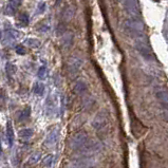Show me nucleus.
<instances>
[{
	"label": "nucleus",
	"instance_id": "obj_1",
	"mask_svg": "<svg viewBox=\"0 0 168 168\" xmlns=\"http://www.w3.org/2000/svg\"><path fill=\"white\" fill-rule=\"evenodd\" d=\"M124 31L127 35H129L131 38L141 39L145 36V25L140 18H131L127 19L124 22Z\"/></svg>",
	"mask_w": 168,
	"mask_h": 168
},
{
	"label": "nucleus",
	"instance_id": "obj_2",
	"mask_svg": "<svg viewBox=\"0 0 168 168\" xmlns=\"http://www.w3.org/2000/svg\"><path fill=\"white\" fill-rule=\"evenodd\" d=\"M83 64V59L79 56L73 55L68 59L67 62V71H68V75L71 78H74L77 75V73L79 72Z\"/></svg>",
	"mask_w": 168,
	"mask_h": 168
},
{
	"label": "nucleus",
	"instance_id": "obj_3",
	"mask_svg": "<svg viewBox=\"0 0 168 168\" xmlns=\"http://www.w3.org/2000/svg\"><path fill=\"white\" fill-rule=\"evenodd\" d=\"M102 149V144L98 141H86V143L79 148V153L85 156H89L91 154H94Z\"/></svg>",
	"mask_w": 168,
	"mask_h": 168
},
{
	"label": "nucleus",
	"instance_id": "obj_4",
	"mask_svg": "<svg viewBox=\"0 0 168 168\" xmlns=\"http://www.w3.org/2000/svg\"><path fill=\"white\" fill-rule=\"evenodd\" d=\"M122 3L128 15H130L132 18H140L141 10L137 0H122Z\"/></svg>",
	"mask_w": 168,
	"mask_h": 168
},
{
	"label": "nucleus",
	"instance_id": "obj_5",
	"mask_svg": "<svg viewBox=\"0 0 168 168\" xmlns=\"http://www.w3.org/2000/svg\"><path fill=\"white\" fill-rule=\"evenodd\" d=\"M134 48L137 49V51L140 53L144 58L148 60H151L153 58V53L151 51V48L148 46L147 42L144 41V38L141 39H137L134 44Z\"/></svg>",
	"mask_w": 168,
	"mask_h": 168
},
{
	"label": "nucleus",
	"instance_id": "obj_6",
	"mask_svg": "<svg viewBox=\"0 0 168 168\" xmlns=\"http://www.w3.org/2000/svg\"><path fill=\"white\" fill-rule=\"evenodd\" d=\"M87 140H88L87 133L85 131H79V132H76L75 134L72 135V137L69 141V146H70L71 149L78 150L86 143Z\"/></svg>",
	"mask_w": 168,
	"mask_h": 168
},
{
	"label": "nucleus",
	"instance_id": "obj_7",
	"mask_svg": "<svg viewBox=\"0 0 168 168\" xmlns=\"http://www.w3.org/2000/svg\"><path fill=\"white\" fill-rule=\"evenodd\" d=\"M94 165V161L89 156H85L81 159H76L69 164L68 168H90Z\"/></svg>",
	"mask_w": 168,
	"mask_h": 168
},
{
	"label": "nucleus",
	"instance_id": "obj_8",
	"mask_svg": "<svg viewBox=\"0 0 168 168\" xmlns=\"http://www.w3.org/2000/svg\"><path fill=\"white\" fill-rule=\"evenodd\" d=\"M107 122H108V116H107V114L105 112L102 111L96 114V116L93 118V120H92V127L94 129H96V130H100V129H102L107 124Z\"/></svg>",
	"mask_w": 168,
	"mask_h": 168
},
{
	"label": "nucleus",
	"instance_id": "obj_9",
	"mask_svg": "<svg viewBox=\"0 0 168 168\" xmlns=\"http://www.w3.org/2000/svg\"><path fill=\"white\" fill-rule=\"evenodd\" d=\"M75 12H76V8L74 5H67L66 8L62 10L61 13V20L64 23L70 22L75 16Z\"/></svg>",
	"mask_w": 168,
	"mask_h": 168
},
{
	"label": "nucleus",
	"instance_id": "obj_10",
	"mask_svg": "<svg viewBox=\"0 0 168 168\" xmlns=\"http://www.w3.org/2000/svg\"><path fill=\"white\" fill-rule=\"evenodd\" d=\"M61 46L66 50H70L74 44V34L71 31H66L61 35Z\"/></svg>",
	"mask_w": 168,
	"mask_h": 168
},
{
	"label": "nucleus",
	"instance_id": "obj_11",
	"mask_svg": "<svg viewBox=\"0 0 168 168\" xmlns=\"http://www.w3.org/2000/svg\"><path fill=\"white\" fill-rule=\"evenodd\" d=\"M21 0H10L5 8V14L8 16H13V15L16 14L17 8L20 6Z\"/></svg>",
	"mask_w": 168,
	"mask_h": 168
},
{
	"label": "nucleus",
	"instance_id": "obj_12",
	"mask_svg": "<svg viewBox=\"0 0 168 168\" xmlns=\"http://www.w3.org/2000/svg\"><path fill=\"white\" fill-rule=\"evenodd\" d=\"M73 91L77 95H83L85 94V92L87 91V84L84 81H77L75 83L74 87H73Z\"/></svg>",
	"mask_w": 168,
	"mask_h": 168
},
{
	"label": "nucleus",
	"instance_id": "obj_13",
	"mask_svg": "<svg viewBox=\"0 0 168 168\" xmlns=\"http://www.w3.org/2000/svg\"><path fill=\"white\" fill-rule=\"evenodd\" d=\"M6 137H8V141L10 146H12L15 140V133H14V129H13L12 122L11 120H8V123H6Z\"/></svg>",
	"mask_w": 168,
	"mask_h": 168
},
{
	"label": "nucleus",
	"instance_id": "obj_14",
	"mask_svg": "<svg viewBox=\"0 0 168 168\" xmlns=\"http://www.w3.org/2000/svg\"><path fill=\"white\" fill-rule=\"evenodd\" d=\"M58 140V132L57 130H52L46 137V141H44V144L47 146H52L57 142Z\"/></svg>",
	"mask_w": 168,
	"mask_h": 168
},
{
	"label": "nucleus",
	"instance_id": "obj_15",
	"mask_svg": "<svg viewBox=\"0 0 168 168\" xmlns=\"http://www.w3.org/2000/svg\"><path fill=\"white\" fill-rule=\"evenodd\" d=\"M156 98H158V100L160 102V104L162 105V106L164 107L165 109H166L167 108V104H168L167 91H165V90H161V91H159L158 93H156Z\"/></svg>",
	"mask_w": 168,
	"mask_h": 168
},
{
	"label": "nucleus",
	"instance_id": "obj_16",
	"mask_svg": "<svg viewBox=\"0 0 168 168\" xmlns=\"http://www.w3.org/2000/svg\"><path fill=\"white\" fill-rule=\"evenodd\" d=\"M34 134V131L32 128H25V129H21L19 131V137L22 140H29L33 137Z\"/></svg>",
	"mask_w": 168,
	"mask_h": 168
},
{
	"label": "nucleus",
	"instance_id": "obj_17",
	"mask_svg": "<svg viewBox=\"0 0 168 168\" xmlns=\"http://www.w3.org/2000/svg\"><path fill=\"white\" fill-rule=\"evenodd\" d=\"M81 104H83L84 108H90V107L94 104L93 97H92L91 95H86L85 97L83 98V100H81Z\"/></svg>",
	"mask_w": 168,
	"mask_h": 168
},
{
	"label": "nucleus",
	"instance_id": "obj_18",
	"mask_svg": "<svg viewBox=\"0 0 168 168\" xmlns=\"http://www.w3.org/2000/svg\"><path fill=\"white\" fill-rule=\"evenodd\" d=\"M40 160H41V153L37 151V152H34L33 154H31V156L29 159V163L34 165V164H37Z\"/></svg>",
	"mask_w": 168,
	"mask_h": 168
},
{
	"label": "nucleus",
	"instance_id": "obj_19",
	"mask_svg": "<svg viewBox=\"0 0 168 168\" xmlns=\"http://www.w3.org/2000/svg\"><path fill=\"white\" fill-rule=\"evenodd\" d=\"M44 91V86L40 83H37L34 86V93L37 94V95H41Z\"/></svg>",
	"mask_w": 168,
	"mask_h": 168
},
{
	"label": "nucleus",
	"instance_id": "obj_20",
	"mask_svg": "<svg viewBox=\"0 0 168 168\" xmlns=\"http://www.w3.org/2000/svg\"><path fill=\"white\" fill-rule=\"evenodd\" d=\"M52 162H53V156L52 154H48V156H44V160H42V164H44V166H46V167H51Z\"/></svg>",
	"mask_w": 168,
	"mask_h": 168
},
{
	"label": "nucleus",
	"instance_id": "obj_21",
	"mask_svg": "<svg viewBox=\"0 0 168 168\" xmlns=\"http://www.w3.org/2000/svg\"><path fill=\"white\" fill-rule=\"evenodd\" d=\"M25 42H27L28 44H29L31 48H38L40 44V42L38 41L37 39H35V38H30V39H27L25 40Z\"/></svg>",
	"mask_w": 168,
	"mask_h": 168
},
{
	"label": "nucleus",
	"instance_id": "obj_22",
	"mask_svg": "<svg viewBox=\"0 0 168 168\" xmlns=\"http://www.w3.org/2000/svg\"><path fill=\"white\" fill-rule=\"evenodd\" d=\"M30 115H31V108H30V107H27L25 110L21 112V115H20V118H19V120H25V118L30 117Z\"/></svg>",
	"mask_w": 168,
	"mask_h": 168
},
{
	"label": "nucleus",
	"instance_id": "obj_23",
	"mask_svg": "<svg viewBox=\"0 0 168 168\" xmlns=\"http://www.w3.org/2000/svg\"><path fill=\"white\" fill-rule=\"evenodd\" d=\"M64 32H66V23L61 22V23H60L59 25H58L57 30H56V33H57V35L61 36L62 34L64 33Z\"/></svg>",
	"mask_w": 168,
	"mask_h": 168
},
{
	"label": "nucleus",
	"instance_id": "obj_24",
	"mask_svg": "<svg viewBox=\"0 0 168 168\" xmlns=\"http://www.w3.org/2000/svg\"><path fill=\"white\" fill-rule=\"evenodd\" d=\"M46 73H47V68L44 66L40 67L39 70H38V77H39L40 79H44V77H46Z\"/></svg>",
	"mask_w": 168,
	"mask_h": 168
},
{
	"label": "nucleus",
	"instance_id": "obj_25",
	"mask_svg": "<svg viewBox=\"0 0 168 168\" xmlns=\"http://www.w3.org/2000/svg\"><path fill=\"white\" fill-rule=\"evenodd\" d=\"M19 20H20L25 25H27L28 23H29V16H28L25 13H22V14L19 15Z\"/></svg>",
	"mask_w": 168,
	"mask_h": 168
},
{
	"label": "nucleus",
	"instance_id": "obj_26",
	"mask_svg": "<svg viewBox=\"0 0 168 168\" xmlns=\"http://www.w3.org/2000/svg\"><path fill=\"white\" fill-rule=\"evenodd\" d=\"M16 53L19 55H25L27 53V49L22 46V44H19V46L16 47Z\"/></svg>",
	"mask_w": 168,
	"mask_h": 168
},
{
	"label": "nucleus",
	"instance_id": "obj_27",
	"mask_svg": "<svg viewBox=\"0 0 168 168\" xmlns=\"http://www.w3.org/2000/svg\"><path fill=\"white\" fill-rule=\"evenodd\" d=\"M6 72H8V75L14 74V73L16 72V68H15V67L13 66L12 64H6Z\"/></svg>",
	"mask_w": 168,
	"mask_h": 168
},
{
	"label": "nucleus",
	"instance_id": "obj_28",
	"mask_svg": "<svg viewBox=\"0 0 168 168\" xmlns=\"http://www.w3.org/2000/svg\"><path fill=\"white\" fill-rule=\"evenodd\" d=\"M44 8H46V3L44 2H40L38 4V14H42L44 12Z\"/></svg>",
	"mask_w": 168,
	"mask_h": 168
},
{
	"label": "nucleus",
	"instance_id": "obj_29",
	"mask_svg": "<svg viewBox=\"0 0 168 168\" xmlns=\"http://www.w3.org/2000/svg\"><path fill=\"white\" fill-rule=\"evenodd\" d=\"M61 1H62V0H56V5H58V4H59Z\"/></svg>",
	"mask_w": 168,
	"mask_h": 168
},
{
	"label": "nucleus",
	"instance_id": "obj_30",
	"mask_svg": "<svg viewBox=\"0 0 168 168\" xmlns=\"http://www.w3.org/2000/svg\"><path fill=\"white\" fill-rule=\"evenodd\" d=\"M1 37H2V33H1V31H0V39H1Z\"/></svg>",
	"mask_w": 168,
	"mask_h": 168
},
{
	"label": "nucleus",
	"instance_id": "obj_31",
	"mask_svg": "<svg viewBox=\"0 0 168 168\" xmlns=\"http://www.w3.org/2000/svg\"><path fill=\"white\" fill-rule=\"evenodd\" d=\"M0 153H1V143H0Z\"/></svg>",
	"mask_w": 168,
	"mask_h": 168
}]
</instances>
